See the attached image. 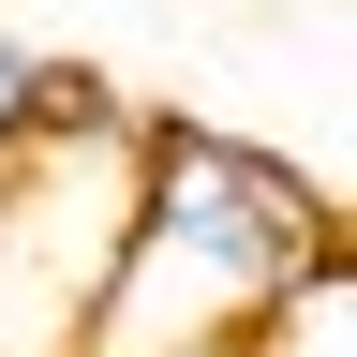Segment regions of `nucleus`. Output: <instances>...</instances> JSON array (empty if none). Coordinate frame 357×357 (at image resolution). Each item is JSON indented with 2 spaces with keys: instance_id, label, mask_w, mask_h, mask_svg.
Masks as SVG:
<instances>
[{
  "instance_id": "f257e3e1",
  "label": "nucleus",
  "mask_w": 357,
  "mask_h": 357,
  "mask_svg": "<svg viewBox=\"0 0 357 357\" xmlns=\"http://www.w3.org/2000/svg\"><path fill=\"white\" fill-rule=\"evenodd\" d=\"M342 253V194L194 105H149L134 134V223L89 283L75 357H238L298 268Z\"/></svg>"
},
{
  "instance_id": "f03ea898",
  "label": "nucleus",
  "mask_w": 357,
  "mask_h": 357,
  "mask_svg": "<svg viewBox=\"0 0 357 357\" xmlns=\"http://www.w3.org/2000/svg\"><path fill=\"white\" fill-rule=\"evenodd\" d=\"M134 134H149V105L105 75L89 105L30 119L0 149V357H75L89 283L134 223Z\"/></svg>"
},
{
  "instance_id": "7ed1b4c3",
  "label": "nucleus",
  "mask_w": 357,
  "mask_h": 357,
  "mask_svg": "<svg viewBox=\"0 0 357 357\" xmlns=\"http://www.w3.org/2000/svg\"><path fill=\"white\" fill-rule=\"evenodd\" d=\"M238 357H357V268H342V253H328V268H298Z\"/></svg>"
}]
</instances>
